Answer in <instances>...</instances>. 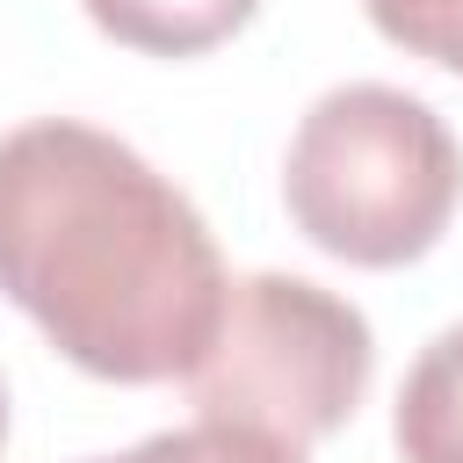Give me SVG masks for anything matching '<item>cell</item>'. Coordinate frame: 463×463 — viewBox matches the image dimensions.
Here are the masks:
<instances>
[{
    "label": "cell",
    "mask_w": 463,
    "mask_h": 463,
    "mask_svg": "<svg viewBox=\"0 0 463 463\" xmlns=\"http://www.w3.org/2000/svg\"><path fill=\"white\" fill-rule=\"evenodd\" d=\"M398 456L405 463H463V326L434 333L398 383Z\"/></svg>",
    "instance_id": "277c9868"
},
{
    "label": "cell",
    "mask_w": 463,
    "mask_h": 463,
    "mask_svg": "<svg viewBox=\"0 0 463 463\" xmlns=\"http://www.w3.org/2000/svg\"><path fill=\"white\" fill-rule=\"evenodd\" d=\"M369 369H376V340L347 297H333L304 275L260 268V275L232 282L217 340L203 347V362L181 383L195 398V420L260 427V434L304 449L354 420Z\"/></svg>",
    "instance_id": "3957f363"
},
{
    "label": "cell",
    "mask_w": 463,
    "mask_h": 463,
    "mask_svg": "<svg viewBox=\"0 0 463 463\" xmlns=\"http://www.w3.org/2000/svg\"><path fill=\"white\" fill-rule=\"evenodd\" d=\"M362 7L398 51L463 72V0H362Z\"/></svg>",
    "instance_id": "52a82bcc"
},
{
    "label": "cell",
    "mask_w": 463,
    "mask_h": 463,
    "mask_svg": "<svg viewBox=\"0 0 463 463\" xmlns=\"http://www.w3.org/2000/svg\"><path fill=\"white\" fill-rule=\"evenodd\" d=\"M282 203L333 260L405 268L463 203V145L420 94L354 80L304 109L282 159Z\"/></svg>",
    "instance_id": "7a4b0ae2"
},
{
    "label": "cell",
    "mask_w": 463,
    "mask_h": 463,
    "mask_svg": "<svg viewBox=\"0 0 463 463\" xmlns=\"http://www.w3.org/2000/svg\"><path fill=\"white\" fill-rule=\"evenodd\" d=\"M123 463H304L297 441H275L260 427H224V420H195V427H166L152 441H137Z\"/></svg>",
    "instance_id": "8992f818"
},
{
    "label": "cell",
    "mask_w": 463,
    "mask_h": 463,
    "mask_svg": "<svg viewBox=\"0 0 463 463\" xmlns=\"http://www.w3.org/2000/svg\"><path fill=\"white\" fill-rule=\"evenodd\" d=\"M87 463H123V456H87Z\"/></svg>",
    "instance_id": "9c48e42d"
},
{
    "label": "cell",
    "mask_w": 463,
    "mask_h": 463,
    "mask_svg": "<svg viewBox=\"0 0 463 463\" xmlns=\"http://www.w3.org/2000/svg\"><path fill=\"white\" fill-rule=\"evenodd\" d=\"M101 36L152 51V58H195L253 22L260 0H80Z\"/></svg>",
    "instance_id": "5b68a950"
},
{
    "label": "cell",
    "mask_w": 463,
    "mask_h": 463,
    "mask_svg": "<svg viewBox=\"0 0 463 463\" xmlns=\"http://www.w3.org/2000/svg\"><path fill=\"white\" fill-rule=\"evenodd\" d=\"M0 297L101 383H166L217 340L232 275L203 210L123 137L36 116L0 137Z\"/></svg>",
    "instance_id": "6da1fadb"
},
{
    "label": "cell",
    "mask_w": 463,
    "mask_h": 463,
    "mask_svg": "<svg viewBox=\"0 0 463 463\" xmlns=\"http://www.w3.org/2000/svg\"><path fill=\"white\" fill-rule=\"evenodd\" d=\"M0 441H7V383H0Z\"/></svg>",
    "instance_id": "ba28073f"
}]
</instances>
